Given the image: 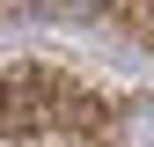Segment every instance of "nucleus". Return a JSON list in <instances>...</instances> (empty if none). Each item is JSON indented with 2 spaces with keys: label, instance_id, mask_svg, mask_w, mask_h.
I'll use <instances>...</instances> for the list:
<instances>
[{
  "label": "nucleus",
  "instance_id": "nucleus-1",
  "mask_svg": "<svg viewBox=\"0 0 154 147\" xmlns=\"http://www.w3.org/2000/svg\"><path fill=\"white\" fill-rule=\"evenodd\" d=\"M110 147H154V96H125V103H118Z\"/></svg>",
  "mask_w": 154,
  "mask_h": 147
},
{
  "label": "nucleus",
  "instance_id": "nucleus-2",
  "mask_svg": "<svg viewBox=\"0 0 154 147\" xmlns=\"http://www.w3.org/2000/svg\"><path fill=\"white\" fill-rule=\"evenodd\" d=\"M37 8H44V15H59V22H95L110 0H37Z\"/></svg>",
  "mask_w": 154,
  "mask_h": 147
}]
</instances>
